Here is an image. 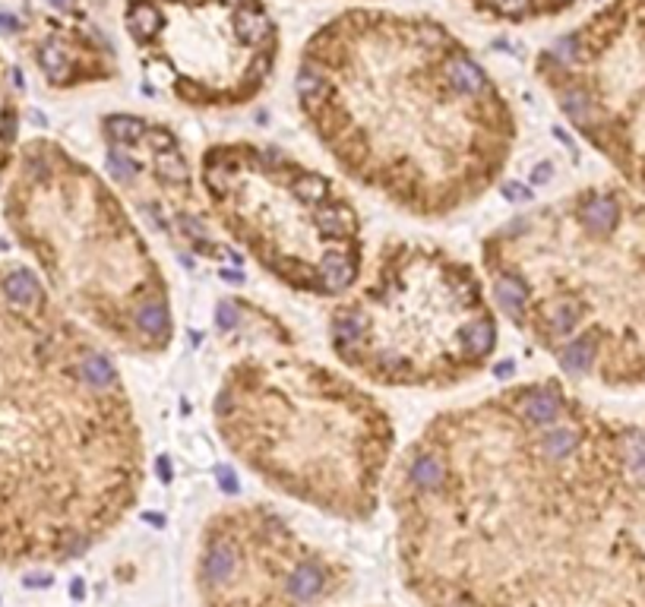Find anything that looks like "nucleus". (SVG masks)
I'll list each match as a JSON object with an SVG mask.
<instances>
[{"label":"nucleus","mask_w":645,"mask_h":607,"mask_svg":"<svg viewBox=\"0 0 645 607\" xmlns=\"http://www.w3.org/2000/svg\"><path fill=\"white\" fill-rule=\"evenodd\" d=\"M98 137L117 193L152 232L181 253L232 263L234 247L212 219L191 152L171 123L111 111L98 121Z\"/></svg>","instance_id":"nucleus-12"},{"label":"nucleus","mask_w":645,"mask_h":607,"mask_svg":"<svg viewBox=\"0 0 645 607\" xmlns=\"http://www.w3.org/2000/svg\"><path fill=\"white\" fill-rule=\"evenodd\" d=\"M0 32L32 61L41 82L55 92L105 86L121 76V55L108 29L82 7V0H26L0 7Z\"/></svg>","instance_id":"nucleus-13"},{"label":"nucleus","mask_w":645,"mask_h":607,"mask_svg":"<svg viewBox=\"0 0 645 607\" xmlns=\"http://www.w3.org/2000/svg\"><path fill=\"white\" fill-rule=\"evenodd\" d=\"M0 215L64 310L127 358H162L174 294L133 209L86 158L51 137L20 146Z\"/></svg>","instance_id":"nucleus-6"},{"label":"nucleus","mask_w":645,"mask_h":607,"mask_svg":"<svg viewBox=\"0 0 645 607\" xmlns=\"http://www.w3.org/2000/svg\"><path fill=\"white\" fill-rule=\"evenodd\" d=\"M494 308L573 383L645 389V197L585 184L481 240Z\"/></svg>","instance_id":"nucleus-4"},{"label":"nucleus","mask_w":645,"mask_h":607,"mask_svg":"<svg viewBox=\"0 0 645 607\" xmlns=\"http://www.w3.org/2000/svg\"><path fill=\"white\" fill-rule=\"evenodd\" d=\"M294 105L342 178L418 222L481 203L519 143L516 111L469 41L418 10L329 16L301 45Z\"/></svg>","instance_id":"nucleus-2"},{"label":"nucleus","mask_w":645,"mask_h":607,"mask_svg":"<svg viewBox=\"0 0 645 607\" xmlns=\"http://www.w3.org/2000/svg\"><path fill=\"white\" fill-rule=\"evenodd\" d=\"M327 339L339 367L367 386L446 392L494 364L500 314L471 259L393 234L335 298Z\"/></svg>","instance_id":"nucleus-7"},{"label":"nucleus","mask_w":645,"mask_h":607,"mask_svg":"<svg viewBox=\"0 0 645 607\" xmlns=\"http://www.w3.org/2000/svg\"><path fill=\"white\" fill-rule=\"evenodd\" d=\"M531 70L573 133L645 197V0L601 4Z\"/></svg>","instance_id":"nucleus-10"},{"label":"nucleus","mask_w":645,"mask_h":607,"mask_svg":"<svg viewBox=\"0 0 645 607\" xmlns=\"http://www.w3.org/2000/svg\"><path fill=\"white\" fill-rule=\"evenodd\" d=\"M218 339L238 351L266 349V345H298L294 329L276 310L263 308L250 298H222L216 308Z\"/></svg>","instance_id":"nucleus-14"},{"label":"nucleus","mask_w":645,"mask_h":607,"mask_svg":"<svg viewBox=\"0 0 645 607\" xmlns=\"http://www.w3.org/2000/svg\"><path fill=\"white\" fill-rule=\"evenodd\" d=\"M22 98H26V80L16 61L0 48V193L7 187L10 171L20 156L22 133Z\"/></svg>","instance_id":"nucleus-15"},{"label":"nucleus","mask_w":645,"mask_h":607,"mask_svg":"<svg viewBox=\"0 0 645 607\" xmlns=\"http://www.w3.org/2000/svg\"><path fill=\"white\" fill-rule=\"evenodd\" d=\"M149 478L117 351L20 259H0V576L102 547Z\"/></svg>","instance_id":"nucleus-3"},{"label":"nucleus","mask_w":645,"mask_h":607,"mask_svg":"<svg viewBox=\"0 0 645 607\" xmlns=\"http://www.w3.org/2000/svg\"><path fill=\"white\" fill-rule=\"evenodd\" d=\"M212 427L259 485L339 522L386 500L395 421L374 386L298 345L238 351L212 392Z\"/></svg>","instance_id":"nucleus-5"},{"label":"nucleus","mask_w":645,"mask_h":607,"mask_svg":"<svg viewBox=\"0 0 645 607\" xmlns=\"http://www.w3.org/2000/svg\"><path fill=\"white\" fill-rule=\"evenodd\" d=\"M197 174L222 234L282 288L335 300L361 279L364 219L335 178L257 139L209 143Z\"/></svg>","instance_id":"nucleus-8"},{"label":"nucleus","mask_w":645,"mask_h":607,"mask_svg":"<svg viewBox=\"0 0 645 607\" xmlns=\"http://www.w3.org/2000/svg\"><path fill=\"white\" fill-rule=\"evenodd\" d=\"M146 80L191 111H238L276 80L282 29L266 0H123Z\"/></svg>","instance_id":"nucleus-9"},{"label":"nucleus","mask_w":645,"mask_h":607,"mask_svg":"<svg viewBox=\"0 0 645 607\" xmlns=\"http://www.w3.org/2000/svg\"><path fill=\"white\" fill-rule=\"evenodd\" d=\"M475 16L500 26H535L570 13L582 0H463Z\"/></svg>","instance_id":"nucleus-16"},{"label":"nucleus","mask_w":645,"mask_h":607,"mask_svg":"<svg viewBox=\"0 0 645 607\" xmlns=\"http://www.w3.org/2000/svg\"><path fill=\"white\" fill-rule=\"evenodd\" d=\"M354 588V567L307 538L263 500L222 503L193 551L197 607H329Z\"/></svg>","instance_id":"nucleus-11"},{"label":"nucleus","mask_w":645,"mask_h":607,"mask_svg":"<svg viewBox=\"0 0 645 607\" xmlns=\"http://www.w3.org/2000/svg\"><path fill=\"white\" fill-rule=\"evenodd\" d=\"M386 503L418 607H645V430L564 380L437 411Z\"/></svg>","instance_id":"nucleus-1"}]
</instances>
